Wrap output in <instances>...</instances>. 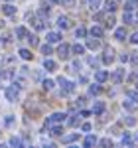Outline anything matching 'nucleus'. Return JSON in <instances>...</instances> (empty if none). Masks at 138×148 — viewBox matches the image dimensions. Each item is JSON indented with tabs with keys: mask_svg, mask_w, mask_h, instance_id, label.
<instances>
[{
	"mask_svg": "<svg viewBox=\"0 0 138 148\" xmlns=\"http://www.w3.org/2000/svg\"><path fill=\"white\" fill-rule=\"evenodd\" d=\"M57 53H59V57H61V59H69V46L61 44V46H59V49H57Z\"/></svg>",
	"mask_w": 138,
	"mask_h": 148,
	"instance_id": "nucleus-5",
	"label": "nucleus"
},
{
	"mask_svg": "<svg viewBox=\"0 0 138 148\" xmlns=\"http://www.w3.org/2000/svg\"><path fill=\"white\" fill-rule=\"evenodd\" d=\"M20 57L28 61V59H32V51L30 49H20Z\"/></svg>",
	"mask_w": 138,
	"mask_h": 148,
	"instance_id": "nucleus-21",
	"label": "nucleus"
},
{
	"mask_svg": "<svg viewBox=\"0 0 138 148\" xmlns=\"http://www.w3.org/2000/svg\"><path fill=\"white\" fill-rule=\"evenodd\" d=\"M81 130H85V132H89V130H91V125H89V123H85V125L81 126Z\"/></svg>",
	"mask_w": 138,
	"mask_h": 148,
	"instance_id": "nucleus-40",
	"label": "nucleus"
},
{
	"mask_svg": "<svg viewBox=\"0 0 138 148\" xmlns=\"http://www.w3.org/2000/svg\"><path fill=\"white\" fill-rule=\"evenodd\" d=\"M83 144H85L87 148L95 146V144H97V136H87V138H85V142H83Z\"/></svg>",
	"mask_w": 138,
	"mask_h": 148,
	"instance_id": "nucleus-19",
	"label": "nucleus"
},
{
	"mask_svg": "<svg viewBox=\"0 0 138 148\" xmlns=\"http://www.w3.org/2000/svg\"><path fill=\"white\" fill-rule=\"evenodd\" d=\"M4 125L12 126V125H14V116H6V119H4Z\"/></svg>",
	"mask_w": 138,
	"mask_h": 148,
	"instance_id": "nucleus-34",
	"label": "nucleus"
},
{
	"mask_svg": "<svg viewBox=\"0 0 138 148\" xmlns=\"http://www.w3.org/2000/svg\"><path fill=\"white\" fill-rule=\"evenodd\" d=\"M122 20H124L126 24H130V22H132V14H130L128 10H124V18H122Z\"/></svg>",
	"mask_w": 138,
	"mask_h": 148,
	"instance_id": "nucleus-29",
	"label": "nucleus"
},
{
	"mask_svg": "<svg viewBox=\"0 0 138 148\" xmlns=\"http://www.w3.org/2000/svg\"><path fill=\"white\" fill-rule=\"evenodd\" d=\"M59 40H61V34H59V32H49V34H47V42H49V44H55Z\"/></svg>",
	"mask_w": 138,
	"mask_h": 148,
	"instance_id": "nucleus-9",
	"label": "nucleus"
},
{
	"mask_svg": "<svg viewBox=\"0 0 138 148\" xmlns=\"http://www.w3.org/2000/svg\"><path fill=\"white\" fill-rule=\"evenodd\" d=\"M101 146H113V142L109 138H105V140H101Z\"/></svg>",
	"mask_w": 138,
	"mask_h": 148,
	"instance_id": "nucleus-38",
	"label": "nucleus"
},
{
	"mask_svg": "<svg viewBox=\"0 0 138 148\" xmlns=\"http://www.w3.org/2000/svg\"><path fill=\"white\" fill-rule=\"evenodd\" d=\"M42 53H44L46 57H49L51 53H53V51H51V46H47V44H46V46H42Z\"/></svg>",
	"mask_w": 138,
	"mask_h": 148,
	"instance_id": "nucleus-23",
	"label": "nucleus"
},
{
	"mask_svg": "<svg viewBox=\"0 0 138 148\" xmlns=\"http://www.w3.org/2000/svg\"><path fill=\"white\" fill-rule=\"evenodd\" d=\"M134 8H136V2H134V0H128L126 4H124V10H128V12L134 10Z\"/></svg>",
	"mask_w": 138,
	"mask_h": 148,
	"instance_id": "nucleus-24",
	"label": "nucleus"
},
{
	"mask_svg": "<svg viewBox=\"0 0 138 148\" xmlns=\"http://www.w3.org/2000/svg\"><path fill=\"white\" fill-rule=\"evenodd\" d=\"M95 79L99 81V83H103V81H107V79H109V73H107L105 69H99V71L95 73Z\"/></svg>",
	"mask_w": 138,
	"mask_h": 148,
	"instance_id": "nucleus-6",
	"label": "nucleus"
},
{
	"mask_svg": "<svg viewBox=\"0 0 138 148\" xmlns=\"http://www.w3.org/2000/svg\"><path fill=\"white\" fill-rule=\"evenodd\" d=\"M2 12H4L6 16H14V14H16V6H12V4H6V6H2Z\"/></svg>",
	"mask_w": 138,
	"mask_h": 148,
	"instance_id": "nucleus-12",
	"label": "nucleus"
},
{
	"mask_svg": "<svg viewBox=\"0 0 138 148\" xmlns=\"http://www.w3.org/2000/svg\"><path fill=\"white\" fill-rule=\"evenodd\" d=\"M71 51H73L75 56H83V53H85V47L81 46V44H75V46L71 47Z\"/></svg>",
	"mask_w": 138,
	"mask_h": 148,
	"instance_id": "nucleus-16",
	"label": "nucleus"
},
{
	"mask_svg": "<svg viewBox=\"0 0 138 148\" xmlns=\"http://www.w3.org/2000/svg\"><path fill=\"white\" fill-rule=\"evenodd\" d=\"M91 36H93V38H103V28L93 26V28H91Z\"/></svg>",
	"mask_w": 138,
	"mask_h": 148,
	"instance_id": "nucleus-14",
	"label": "nucleus"
},
{
	"mask_svg": "<svg viewBox=\"0 0 138 148\" xmlns=\"http://www.w3.org/2000/svg\"><path fill=\"white\" fill-rule=\"evenodd\" d=\"M57 26H59V28H63V30H67L69 26H71V24H69V18H65V16H59V18H57Z\"/></svg>",
	"mask_w": 138,
	"mask_h": 148,
	"instance_id": "nucleus-10",
	"label": "nucleus"
},
{
	"mask_svg": "<svg viewBox=\"0 0 138 148\" xmlns=\"http://www.w3.org/2000/svg\"><path fill=\"white\" fill-rule=\"evenodd\" d=\"M87 47H89V49H99V47H101V42H99V40H87Z\"/></svg>",
	"mask_w": 138,
	"mask_h": 148,
	"instance_id": "nucleus-13",
	"label": "nucleus"
},
{
	"mask_svg": "<svg viewBox=\"0 0 138 148\" xmlns=\"http://www.w3.org/2000/svg\"><path fill=\"white\" fill-rule=\"evenodd\" d=\"M101 91H103V89H101L99 85H91V89H89V93H91V95H99Z\"/></svg>",
	"mask_w": 138,
	"mask_h": 148,
	"instance_id": "nucleus-26",
	"label": "nucleus"
},
{
	"mask_svg": "<svg viewBox=\"0 0 138 148\" xmlns=\"http://www.w3.org/2000/svg\"><path fill=\"white\" fill-rule=\"evenodd\" d=\"M101 2H103V0H89V4H91V8H93V10H97V8H101V6H99Z\"/></svg>",
	"mask_w": 138,
	"mask_h": 148,
	"instance_id": "nucleus-27",
	"label": "nucleus"
},
{
	"mask_svg": "<svg viewBox=\"0 0 138 148\" xmlns=\"http://www.w3.org/2000/svg\"><path fill=\"white\" fill-rule=\"evenodd\" d=\"M124 123H126L128 126H132V125H134V123H136V121H134L132 116H128V119H124Z\"/></svg>",
	"mask_w": 138,
	"mask_h": 148,
	"instance_id": "nucleus-39",
	"label": "nucleus"
},
{
	"mask_svg": "<svg viewBox=\"0 0 138 148\" xmlns=\"http://www.w3.org/2000/svg\"><path fill=\"white\" fill-rule=\"evenodd\" d=\"M65 116H67V114H63V113L51 114V116H49V121L46 123V128H49L51 125H61V123H65Z\"/></svg>",
	"mask_w": 138,
	"mask_h": 148,
	"instance_id": "nucleus-1",
	"label": "nucleus"
},
{
	"mask_svg": "<svg viewBox=\"0 0 138 148\" xmlns=\"http://www.w3.org/2000/svg\"><path fill=\"white\" fill-rule=\"evenodd\" d=\"M115 59V51H113V47H107L105 49V56H103V61L105 63H111Z\"/></svg>",
	"mask_w": 138,
	"mask_h": 148,
	"instance_id": "nucleus-4",
	"label": "nucleus"
},
{
	"mask_svg": "<svg viewBox=\"0 0 138 148\" xmlns=\"http://www.w3.org/2000/svg\"><path fill=\"white\" fill-rule=\"evenodd\" d=\"M53 85H55V83H53V81H49V79L44 81V89H46V91H51V89H53Z\"/></svg>",
	"mask_w": 138,
	"mask_h": 148,
	"instance_id": "nucleus-25",
	"label": "nucleus"
},
{
	"mask_svg": "<svg viewBox=\"0 0 138 148\" xmlns=\"http://www.w3.org/2000/svg\"><path fill=\"white\" fill-rule=\"evenodd\" d=\"M49 134H51V136H59V134H61V128H59V126H53V128L49 130Z\"/></svg>",
	"mask_w": 138,
	"mask_h": 148,
	"instance_id": "nucleus-28",
	"label": "nucleus"
},
{
	"mask_svg": "<svg viewBox=\"0 0 138 148\" xmlns=\"http://www.w3.org/2000/svg\"><path fill=\"white\" fill-rule=\"evenodd\" d=\"M115 38L116 40H124V38H126V28H118L115 32Z\"/></svg>",
	"mask_w": 138,
	"mask_h": 148,
	"instance_id": "nucleus-18",
	"label": "nucleus"
},
{
	"mask_svg": "<svg viewBox=\"0 0 138 148\" xmlns=\"http://www.w3.org/2000/svg\"><path fill=\"white\" fill-rule=\"evenodd\" d=\"M44 67H46L47 71H55V69H57V63H55L53 59H49V57H46V61H44Z\"/></svg>",
	"mask_w": 138,
	"mask_h": 148,
	"instance_id": "nucleus-7",
	"label": "nucleus"
},
{
	"mask_svg": "<svg viewBox=\"0 0 138 148\" xmlns=\"http://www.w3.org/2000/svg\"><path fill=\"white\" fill-rule=\"evenodd\" d=\"M120 61H124V63H126V61H130V56H128V53H124V56H120Z\"/></svg>",
	"mask_w": 138,
	"mask_h": 148,
	"instance_id": "nucleus-42",
	"label": "nucleus"
},
{
	"mask_svg": "<svg viewBox=\"0 0 138 148\" xmlns=\"http://www.w3.org/2000/svg\"><path fill=\"white\" fill-rule=\"evenodd\" d=\"M85 34H87V30L81 26V28H77V38H85Z\"/></svg>",
	"mask_w": 138,
	"mask_h": 148,
	"instance_id": "nucleus-32",
	"label": "nucleus"
},
{
	"mask_svg": "<svg viewBox=\"0 0 138 148\" xmlns=\"http://www.w3.org/2000/svg\"><path fill=\"white\" fill-rule=\"evenodd\" d=\"M20 144H22V140H20V138H10V146H20Z\"/></svg>",
	"mask_w": 138,
	"mask_h": 148,
	"instance_id": "nucleus-31",
	"label": "nucleus"
},
{
	"mask_svg": "<svg viewBox=\"0 0 138 148\" xmlns=\"http://www.w3.org/2000/svg\"><path fill=\"white\" fill-rule=\"evenodd\" d=\"M85 101H87V99H85V97H79V99H77V103H75V105H77V107H83V105H85Z\"/></svg>",
	"mask_w": 138,
	"mask_h": 148,
	"instance_id": "nucleus-36",
	"label": "nucleus"
},
{
	"mask_svg": "<svg viewBox=\"0 0 138 148\" xmlns=\"http://www.w3.org/2000/svg\"><path fill=\"white\" fill-rule=\"evenodd\" d=\"M122 144L126 146V144H132V140H130V134H124L122 136Z\"/></svg>",
	"mask_w": 138,
	"mask_h": 148,
	"instance_id": "nucleus-35",
	"label": "nucleus"
},
{
	"mask_svg": "<svg viewBox=\"0 0 138 148\" xmlns=\"http://www.w3.org/2000/svg\"><path fill=\"white\" fill-rule=\"evenodd\" d=\"M103 111H105V103L103 101H97V103H95V107H93V113H95V114H103Z\"/></svg>",
	"mask_w": 138,
	"mask_h": 148,
	"instance_id": "nucleus-11",
	"label": "nucleus"
},
{
	"mask_svg": "<svg viewBox=\"0 0 138 148\" xmlns=\"http://www.w3.org/2000/svg\"><path fill=\"white\" fill-rule=\"evenodd\" d=\"M115 16H113V14H111V16H107V18H105V24H107V28H115Z\"/></svg>",
	"mask_w": 138,
	"mask_h": 148,
	"instance_id": "nucleus-20",
	"label": "nucleus"
},
{
	"mask_svg": "<svg viewBox=\"0 0 138 148\" xmlns=\"http://www.w3.org/2000/svg\"><path fill=\"white\" fill-rule=\"evenodd\" d=\"M28 40H30L32 47H36V46H38V38H36V36H28Z\"/></svg>",
	"mask_w": 138,
	"mask_h": 148,
	"instance_id": "nucleus-33",
	"label": "nucleus"
},
{
	"mask_svg": "<svg viewBox=\"0 0 138 148\" xmlns=\"http://www.w3.org/2000/svg\"><path fill=\"white\" fill-rule=\"evenodd\" d=\"M59 85H61V95H69V93L75 89V83L67 81L65 77H59Z\"/></svg>",
	"mask_w": 138,
	"mask_h": 148,
	"instance_id": "nucleus-2",
	"label": "nucleus"
},
{
	"mask_svg": "<svg viewBox=\"0 0 138 148\" xmlns=\"http://www.w3.org/2000/svg\"><path fill=\"white\" fill-rule=\"evenodd\" d=\"M28 30H26V28H24V26H18V28H16V38H18V40H24V38H28Z\"/></svg>",
	"mask_w": 138,
	"mask_h": 148,
	"instance_id": "nucleus-8",
	"label": "nucleus"
},
{
	"mask_svg": "<svg viewBox=\"0 0 138 148\" xmlns=\"http://www.w3.org/2000/svg\"><path fill=\"white\" fill-rule=\"evenodd\" d=\"M6 99L8 101H18V87L16 85H10L6 89Z\"/></svg>",
	"mask_w": 138,
	"mask_h": 148,
	"instance_id": "nucleus-3",
	"label": "nucleus"
},
{
	"mask_svg": "<svg viewBox=\"0 0 138 148\" xmlns=\"http://www.w3.org/2000/svg\"><path fill=\"white\" fill-rule=\"evenodd\" d=\"M107 10H111V12H115V10H116V4L113 2V0H109V2H107Z\"/></svg>",
	"mask_w": 138,
	"mask_h": 148,
	"instance_id": "nucleus-30",
	"label": "nucleus"
},
{
	"mask_svg": "<svg viewBox=\"0 0 138 148\" xmlns=\"http://www.w3.org/2000/svg\"><path fill=\"white\" fill-rule=\"evenodd\" d=\"M130 42H132V44H138V32H134V34L130 36Z\"/></svg>",
	"mask_w": 138,
	"mask_h": 148,
	"instance_id": "nucleus-37",
	"label": "nucleus"
},
{
	"mask_svg": "<svg viewBox=\"0 0 138 148\" xmlns=\"http://www.w3.org/2000/svg\"><path fill=\"white\" fill-rule=\"evenodd\" d=\"M61 2H63L65 6H73V4H75V0H61Z\"/></svg>",
	"mask_w": 138,
	"mask_h": 148,
	"instance_id": "nucleus-43",
	"label": "nucleus"
},
{
	"mask_svg": "<svg viewBox=\"0 0 138 148\" xmlns=\"http://www.w3.org/2000/svg\"><path fill=\"white\" fill-rule=\"evenodd\" d=\"M122 77H124V69H118V71H116L115 75H113V81H115L116 85H118V83L122 81Z\"/></svg>",
	"mask_w": 138,
	"mask_h": 148,
	"instance_id": "nucleus-15",
	"label": "nucleus"
},
{
	"mask_svg": "<svg viewBox=\"0 0 138 148\" xmlns=\"http://www.w3.org/2000/svg\"><path fill=\"white\" fill-rule=\"evenodd\" d=\"M126 97L130 99V101L138 103V91H126Z\"/></svg>",
	"mask_w": 138,
	"mask_h": 148,
	"instance_id": "nucleus-22",
	"label": "nucleus"
},
{
	"mask_svg": "<svg viewBox=\"0 0 138 148\" xmlns=\"http://www.w3.org/2000/svg\"><path fill=\"white\" fill-rule=\"evenodd\" d=\"M79 138V134L77 132H73V134H67V136H63V144H69V142H75Z\"/></svg>",
	"mask_w": 138,
	"mask_h": 148,
	"instance_id": "nucleus-17",
	"label": "nucleus"
},
{
	"mask_svg": "<svg viewBox=\"0 0 138 148\" xmlns=\"http://www.w3.org/2000/svg\"><path fill=\"white\" fill-rule=\"evenodd\" d=\"M124 109H126V111H132V109H134V105H132V103H126V101H124Z\"/></svg>",
	"mask_w": 138,
	"mask_h": 148,
	"instance_id": "nucleus-41",
	"label": "nucleus"
}]
</instances>
